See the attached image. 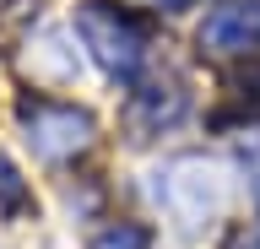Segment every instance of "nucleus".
Segmentation results:
<instances>
[{"label":"nucleus","instance_id":"3","mask_svg":"<svg viewBox=\"0 0 260 249\" xmlns=\"http://www.w3.org/2000/svg\"><path fill=\"white\" fill-rule=\"evenodd\" d=\"M76 38L81 49H92V60L103 65V76H114V82H125V76H136V65H141V27L119 11V6H109V0H87L76 11Z\"/></svg>","mask_w":260,"mask_h":249},{"label":"nucleus","instance_id":"1","mask_svg":"<svg viewBox=\"0 0 260 249\" xmlns=\"http://www.w3.org/2000/svg\"><path fill=\"white\" fill-rule=\"evenodd\" d=\"M157 200L162 211L174 217V222H184V228H206L211 217H222L228 206V168L211 163V157H168V163L157 168Z\"/></svg>","mask_w":260,"mask_h":249},{"label":"nucleus","instance_id":"6","mask_svg":"<svg viewBox=\"0 0 260 249\" xmlns=\"http://www.w3.org/2000/svg\"><path fill=\"white\" fill-rule=\"evenodd\" d=\"M184 114H190V98L179 87H152V92H141L130 103V130H136V141H146L157 130H174Z\"/></svg>","mask_w":260,"mask_h":249},{"label":"nucleus","instance_id":"8","mask_svg":"<svg viewBox=\"0 0 260 249\" xmlns=\"http://www.w3.org/2000/svg\"><path fill=\"white\" fill-rule=\"evenodd\" d=\"M27 206V179H22V168L0 152V211H22Z\"/></svg>","mask_w":260,"mask_h":249},{"label":"nucleus","instance_id":"2","mask_svg":"<svg viewBox=\"0 0 260 249\" xmlns=\"http://www.w3.org/2000/svg\"><path fill=\"white\" fill-rule=\"evenodd\" d=\"M22 119V135H27V147L49 163H60V157H76V152L92 147L98 135V119L81 109V103H65V98H27L16 109Z\"/></svg>","mask_w":260,"mask_h":249},{"label":"nucleus","instance_id":"4","mask_svg":"<svg viewBox=\"0 0 260 249\" xmlns=\"http://www.w3.org/2000/svg\"><path fill=\"white\" fill-rule=\"evenodd\" d=\"M255 38H260V11H255V0L217 6V11L201 22V49H211V54H244Z\"/></svg>","mask_w":260,"mask_h":249},{"label":"nucleus","instance_id":"7","mask_svg":"<svg viewBox=\"0 0 260 249\" xmlns=\"http://www.w3.org/2000/svg\"><path fill=\"white\" fill-rule=\"evenodd\" d=\"M146 244H152V233H146L141 222H114V228H103L87 249H146Z\"/></svg>","mask_w":260,"mask_h":249},{"label":"nucleus","instance_id":"9","mask_svg":"<svg viewBox=\"0 0 260 249\" xmlns=\"http://www.w3.org/2000/svg\"><path fill=\"white\" fill-rule=\"evenodd\" d=\"M162 6H168V11H179V6H184V0H162Z\"/></svg>","mask_w":260,"mask_h":249},{"label":"nucleus","instance_id":"5","mask_svg":"<svg viewBox=\"0 0 260 249\" xmlns=\"http://www.w3.org/2000/svg\"><path fill=\"white\" fill-rule=\"evenodd\" d=\"M76 44H81L76 27H71V33H65V27L38 33V38H32V54H27L32 82H54V87L76 82V76H81V49H76Z\"/></svg>","mask_w":260,"mask_h":249}]
</instances>
